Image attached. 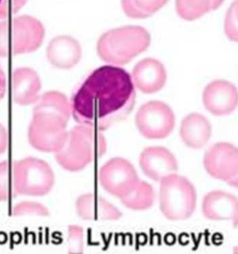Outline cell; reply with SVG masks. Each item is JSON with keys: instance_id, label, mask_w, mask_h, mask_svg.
I'll list each match as a JSON object with an SVG mask.
<instances>
[{"instance_id": "cell-13", "label": "cell", "mask_w": 238, "mask_h": 254, "mask_svg": "<svg viewBox=\"0 0 238 254\" xmlns=\"http://www.w3.org/2000/svg\"><path fill=\"white\" fill-rule=\"evenodd\" d=\"M134 85L144 93L158 92L165 85L167 72L161 62L146 58L138 62L132 76Z\"/></svg>"}, {"instance_id": "cell-8", "label": "cell", "mask_w": 238, "mask_h": 254, "mask_svg": "<svg viewBox=\"0 0 238 254\" xmlns=\"http://www.w3.org/2000/svg\"><path fill=\"white\" fill-rule=\"evenodd\" d=\"M44 36V26L34 17L21 15L10 23V48L13 55L35 51L42 44Z\"/></svg>"}, {"instance_id": "cell-26", "label": "cell", "mask_w": 238, "mask_h": 254, "mask_svg": "<svg viewBox=\"0 0 238 254\" xmlns=\"http://www.w3.org/2000/svg\"><path fill=\"white\" fill-rule=\"evenodd\" d=\"M227 183L229 186L233 187V188H237V189H238V172L234 177L229 180Z\"/></svg>"}, {"instance_id": "cell-6", "label": "cell", "mask_w": 238, "mask_h": 254, "mask_svg": "<svg viewBox=\"0 0 238 254\" xmlns=\"http://www.w3.org/2000/svg\"><path fill=\"white\" fill-rule=\"evenodd\" d=\"M136 126L144 137L162 139L167 137L174 128L175 115L166 103L150 101L139 109L135 117Z\"/></svg>"}, {"instance_id": "cell-10", "label": "cell", "mask_w": 238, "mask_h": 254, "mask_svg": "<svg viewBox=\"0 0 238 254\" xmlns=\"http://www.w3.org/2000/svg\"><path fill=\"white\" fill-rule=\"evenodd\" d=\"M203 166L213 179L227 182L238 172V148L230 143H215L205 153Z\"/></svg>"}, {"instance_id": "cell-12", "label": "cell", "mask_w": 238, "mask_h": 254, "mask_svg": "<svg viewBox=\"0 0 238 254\" xmlns=\"http://www.w3.org/2000/svg\"><path fill=\"white\" fill-rule=\"evenodd\" d=\"M202 212L213 221L229 220L238 227V198L232 193L213 190L203 197Z\"/></svg>"}, {"instance_id": "cell-1", "label": "cell", "mask_w": 238, "mask_h": 254, "mask_svg": "<svg viewBox=\"0 0 238 254\" xmlns=\"http://www.w3.org/2000/svg\"><path fill=\"white\" fill-rule=\"evenodd\" d=\"M136 92L126 70L100 67L83 79L72 95L71 113L81 124L100 131L125 120L133 110Z\"/></svg>"}, {"instance_id": "cell-19", "label": "cell", "mask_w": 238, "mask_h": 254, "mask_svg": "<svg viewBox=\"0 0 238 254\" xmlns=\"http://www.w3.org/2000/svg\"><path fill=\"white\" fill-rule=\"evenodd\" d=\"M155 199L153 187L143 181H139L130 192L120 198L125 206L134 210H144L151 208Z\"/></svg>"}, {"instance_id": "cell-27", "label": "cell", "mask_w": 238, "mask_h": 254, "mask_svg": "<svg viewBox=\"0 0 238 254\" xmlns=\"http://www.w3.org/2000/svg\"><path fill=\"white\" fill-rule=\"evenodd\" d=\"M230 8L234 12L235 16L238 21V0H234V2L231 4Z\"/></svg>"}, {"instance_id": "cell-2", "label": "cell", "mask_w": 238, "mask_h": 254, "mask_svg": "<svg viewBox=\"0 0 238 254\" xmlns=\"http://www.w3.org/2000/svg\"><path fill=\"white\" fill-rule=\"evenodd\" d=\"M106 150V139L101 131L80 124L72 127L57 156L63 168L76 172L101 158Z\"/></svg>"}, {"instance_id": "cell-25", "label": "cell", "mask_w": 238, "mask_h": 254, "mask_svg": "<svg viewBox=\"0 0 238 254\" xmlns=\"http://www.w3.org/2000/svg\"><path fill=\"white\" fill-rule=\"evenodd\" d=\"M6 90V81L4 71L0 66V101L4 98Z\"/></svg>"}, {"instance_id": "cell-15", "label": "cell", "mask_w": 238, "mask_h": 254, "mask_svg": "<svg viewBox=\"0 0 238 254\" xmlns=\"http://www.w3.org/2000/svg\"><path fill=\"white\" fill-rule=\"evenodd\" d=\"M76 211L84 220H118L121 212L103 197L94 193L79 196L75 203Z\"/></svg>"}, {"instance_id": "cell-9", "label": "cell", "mask_w": 238, "mask_h": 254, "mask_svg": "<svg viewBox=\"0 0 238 254\" xmlns=\"http://www.w3.org/2000/svg\"><path fill=\"white\" fill-rule=\"evenodd\" d=\"M203 105L207 111L215 117H226L238 107V89L234 83L217 79L208 83L203 91Z\"/></svg>"}, {"instance_id": "cell-24", "label": "cell", "mask_w": 238, "mask_h": 254, "mask_svg": "<svg viewBox=\"0 0 238 254\" xmlns=\"http://www.w3.org/2000/svg\"><path fill=\"white\" fill-rule=\"evenodd\" d=\"M10 22H0V57L6 58L11 52L9 43Z\"/></svg>"}, {"instance_id": "cell-17", "label": "cell", "mask_w": 238, "mask_h": 254, "mask_svg": "<svg viewBox=\"0 0 238 254\" xmlns=\"http://www.w3.org/2000/svg\"><path fill=\"white\" fill-rule=\"evenodd\" d=\"M12 79L13 93L19 103H31L37 98L41 88V79L32 68L16 69L13 72Z\"/></svg>"}, {"instance_id": "cell-14", "label": "cell", "mask_w": 238, "mask_h": 254, "mask_svg": "<svg viewBox=\"0 0 238 254\" xmlns=\"http://www.w3.org/2000/svg\"><path fill=\"white\" fill-rule=\"evenodd\" d=\"M48 61L56 68L70 69L80 61L82 48L77 40L69 36H58L47 48Z\"/></svg>"}, {"instance_id": "cell-11", "label": "cell", "mask_w": 238, "mask_h": 254, "mask_svg": "<svg viewBox=\"0 0 238 254\" xmlns=\"http://www.w3.org/2000/svg\"><path fill=\"white\" fill-rule=\"evenodd\" d=\"M139 166L150 179L160 182L167 176L176 174L178 169L177 158L165 147H148L139 157Z\"/></svg>"}, {"instance_id": "cell-20", "label": "cell", "mask_w": 238, "mask_h": 254, "mask_svg": "<svg viewBox=\"0 0 238 254\" xmlns=\"http://www.w3.org/2000/svg\"><path fill=\"white\" fill-rule=\"evenodd\" d=\"M167 1L168 0H121V5L127 16L144 19L161 9Z\"/></svg>"}, {"instance_id": "cell-5", "label": "cell", "mask_w": 238, "mask_h": 254, "mask_svg": "<svg viewBox=\"0 0 238 254\" xmlns=\"http://www.w3.org/2000/svg\"><path fill=\"white\" fill-rule=\"evenodd\" d=\"M196 191L184 176L172 174L160 181V208L170 220H184L193 215L196 207Z\"/></svg>"}, {"instance_id": "cell-23", "label": "cell", "mask_w": 238, "mask_h": 254, "mask_svg": "<svg viewBox=\"0 0 238 254\" xmlns=\"http://www.w3.org/2000/svg\"><path fill=\"white\" fill-rule=\"evenodd\" d=\"M27 0H0V19L7 18L23 7Z\"/></svg>"}, {"instance_id": "cell-21", "label": "cell", "mask_w": 238, "mask_h": 254, "mask_svg": "<svg viewBox=\"0 0 238 254\" xmlns=\"http://www.w3.org/2000/svg\"><path fill=\"white\" fill-rule=\"evenodd\" d=\"M83 229L80 226L72 225L69 227V252L80 254L83 252Z\"/></svg>"}, {"instance_id": "cell-4", "label": "cell", "mask_w": 238, "mask_h": 254, "mask_svg": "<svg viewBox=\"0 0 238 254\" xmlns=\"http://www.w3.org/2000/svg\"><path fill=\"white\" fill-rule=\"evenodd\" d=\"M151 35L139 26H125L105 32L98 41L97 52L102 60L113 65L127 64L147 50Z\"/></svg>"}, {"instance_id": "cell-22", "label": "cell", "mask_w": 238, "mask_h": 254, "mask_svg": "<svg viewBox=\"0 0 238 254\" xmlns=\"http://www.w3.org/2000/svg\"><path fill=\"white\" fill-rule=\"evenodd\" d=\"M224 34L227 39L238 43V21L230 7L227 10L224 22Z\"/></svg>"}, {"instance_id": "cell-16", "label": "cell", "mask_w": 238, "mask_h": 254, "mask_svg": "<svg viewBox=\"0 0 238 254\" xmlns=\"http://www.w3.org/2000/svg\"><path fill=\"white\" fill-rule=\"evenodd\" d=\"M180 134L186 146L193 149H201L211 137V124L201 114L191 113L182 121Z\"/></svg>"}, {"instance_id": "cell-7", "label": "cell", "mask_w": 238, "mask_h": 254, "mask_svg": "<svg viewBox=\"0 0 238 254\" xmlns=\"http://www.w3.org/2000/svg\"><path fill=\"white\" fill-rule=\"evenodd\" d=\"M139 181L134 166L124 158L111 159L99 172L101 186L110 194L120 198L130 192Z\"/></svg>"}, {"instance_id": "cell-18", "label": "cell", "mask_w": 238, "mask_h": 254, "mask_svg": "<svg viewBox=\"0 0 238 254\" xmlns=\"http://www.w3.org/2000/svg\"><path fill=\"white\" fill-rule=\"evenodd\" d=\"M225 0H176L178 15L187 21H193L215 11Z\"/></svg>"}, {"instance_id": "cell-3", "label": "cell", "mask_w": 238, "mask_h": 254, "mask_svg": "<svg viewBox=\"0 0 238 254\" xmlns=\"http://www.w3.org/2000/svg\"><path fill=\"white\" fill-rule=\"evenodd\" d=\"M36 113L34 131L50 149L60 150L66 141V126L72 114L68 98L58 91L45 93Z\"/></svg>"}]
</instances>
